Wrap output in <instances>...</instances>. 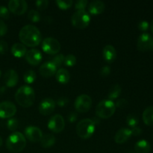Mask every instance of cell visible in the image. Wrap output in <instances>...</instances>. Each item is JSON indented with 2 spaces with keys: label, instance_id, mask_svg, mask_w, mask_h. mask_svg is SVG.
I'll list each match as a JSON object with an SVG mask.
<instances>
[{
  "label": "cell",
  "instance_id": "cell-1",
  "mask_svg": "<svg viewBox=\"0 0 153 153\" xmlns=\"http://www.w3.org/2000/svg\"><path fill=\"white\" fill-rule=\"evenodd\" d=\"M19 38L22 44L33 47L40 43L41 34L36 26L33 25H26L22 27L19 31Z\"/></svg>",
  "mask_w": 153,
  "mask_h": 153
},
{
  "label": "cell",
  "instance_id": "cell-2",
  "mask_svg": "<svg viewBox=\"0 0 153 153\" xmlns=\"http://www.w3.org/2000/svg\"><path fill=\"white\" fill-rule=\"evenodd\" d=\"M15 100L19 105L24 108L30 107L35 100V93L31 87L23 85L15 94Z\"/></svg>",
  "mask_w": 153,
  "mask_h": 153
},
{
  "label": "cell",
  "instance_id": "cell-3",
  "mask_svg": "<svg viewBox=\"0 0 153 153\" xmlns=\"http://www.w3.org/2000/svg\"><path fill=\"white\" fill-rule=\"evenodd\" d=\"M7 148L12 152H19L26 146V139L22 133L14 131L8 136L6 141Z\"/></svg>",
  "mask_w": 153,
  "mask_h": 153
},
{
  "label": "cell",
  "instance_id": "cell-4",
  "mask_svg": "<svg viewBox=\"0 0 153 153\" xmlns=\"http://www.w3.org/2000/svg\"><path fill=\"white\" fill-rule=\"evenodd\" d=\"M116 106L112 100H102L96 108V114L99 118L107 119L114 114Z\"/></svg>",
  "mask_w": 153,
  "mask_h": 153
},
{
  "label": "cell",
  "instance_id": "cell-5",
  "mask_svg": "<svg viewBox=\"0 0 153 153\" xmlns=\"http://www.w3.org/2000/svg\"><path fill=\"white\" fill-rule=\"evenodd\" d=\"M95 131V125L91 119H83L76 126V133L80 137L87 139L91 137Z\"/></svg>",
  "mask_w": 153,
  "mask_h": 153
},
{
  "label": "cell",
  "instance_id": "cell-6",
  "mask_svg": "<svg viewBox=\"0 0 153 153\" xmlns=\"http://www.w3.org/2000/svg\"><path fill=\"white\" fill-rule=\"evenodd\" d=\"M91 16L85 10H77L71 17L72 24L78 28H85L89 25Z\"/></svg>",
  "mask_w": 153,
  "mask_h": 153
},
{
  "label": "cell",
  "instance_id": "cell-7",
  "mask_svg": "<svg viewBox=\"0 0 153 153\" xmlns=\"http://www.w3.org/2000/svg\"><path fill=\"white\" fill-rule=\"evenodd\" d=\"M75 108L78 112L85 113L91 109L92 105V100L87 94H81L78 96L75 101Z\"/></svg>",
  "mask_w": 153,
  "mask_h": 153
},
{
  "label": "cell",
  "instance_id": "cell-8",
  "mask_svg": "<svg viewBox=\"0 0 153 153\" xmlns=\"http://www.w3.org/2000/svg\"><path fill=\"white\" fill-rule=\"evenodd\" d=\"M42 48L46 53L55 55L61 49V44L59 41L54 37H46L42 43Z\"/></svg>",
  "mask_w": 153,
  "mask_h": 153
},
{
  "label": "cell",
  "instance_id": "cell-9",
  "mask_svg": "<svg viewBox=\"0 0 153 153\" xmlns=\"http://www.w3.org/2000/svg\"><path fill=\"white\" fill-rule=\"evenodd\" d=\"M64 126H65V122L63 117L60 114H55L52 116L48 123V127L49 129L55 133L62 131Z\"/></svg>",
  "mask_w": 153,
  "mask_h": 153
},
{
  "label": "cell",
  "instance_id": "cell-10",
  "mask_svg": "<svg viewBox=\"0 0 153 153\" xmlns=\"http://www.w3.org/2000/svg\"><path fill=\"white\" fill-rule=\"evenodd\" d=\"M16 108L13 102L3 101L0 102V117L10 118L16 114Z\"/></svg>",
  "mask_w": 153,
  "mask_h": 153
},
{
  "label": "cell",
  "instance_id": "cell-11",
  "mask_svg": "<svg viewBox=\"0 0 153 153\" xmlns=\"http://www.w3.org/2000/svg\"><path fill=\"white\" fill-rule=\"evenodd\" d=\"M28 4L25 0H10L8 2V10L15 14L20 15L25 13Z\"/></svg>",
  "mask_w": 153,
  "mask_h": 153
},
{
  "label": "cell",
  "instance_id": "cell-12",
  "mask_svg": "<svg viewBox=\"0 0 153 153\" xmlns=\"http://www.w3.org/2000/svg\"><path fill=\"white\" fill-rule=\"evenodd\" d=\"M152 40L153 37L151 34H148V33H143L142 34H140V37H138V40H137V49L142 51V52L150 50Z\"/></svg>",
  "mask_w": 153,
  "mask_h": 153
},
{
  "label": "cell",
  "instance_id": "cell-13",
  "mask_svg": "<svg viewBox=\"0 0 153 153\" xmlns=\"http://www.w3.org/2000/svg\"><path fill=\"white\" fill-rule=\"evenodd\" d=\"M25 134L27 138L31 142L40 141L43 137L41 130L34 126H30L27 127L25 130Z\"/></svg>",
  "mask_w": 153,
  "mask_h": 153
},
{
  "label": "cell",
  "instance_id": "cell-14",
  "mask_svg": "<svg viewBox=\"0 0 153 153\" xmlns=\"http://www.w3.org/2000/svg\"><path fill=\"white\" fill-rule=\"evenodd\" d=\"M55 108V100L51 98H46L42 100V102L39 105V111L43 115H49L52 112H53Z\"/></svg>",
  "mask_w": 153,
  "mask_h": 153
},
{
  "label": "cell",
  "instance_id": "cell-15",
  "mask_svg": "<svg viewBox=\"0 0 153 153\" xmlns=\"http://www.w3.org/2000/svg\"><path fill=\"white\" fill-rule=\"evenodd\" d=\"M25 59L31 65L36 66L40 63L42 60V54L38 49H31L27 51L25 55Z\"/></svg>",
  "mask_w": 153,
  "mask_h": 153
},
{
  "label": "cell",
  "instance_id": "cell-16",
  "mask_svg": "<svg viewBox=\"0 0 153 153\" xmlns=\"http://www.w3.org/2000/svg\"><path fill=\"white\" fill-rule=\"evenodd\" d=\"M40 75L43 77L49 78L53 76L57 72V67L52 61H46L40 66L39 69Z\"/></svg>",
  "mask_w": 153,
  "mask_h": 153
},
{
  "label": "cell",
  "instance_id": "cell-17",
  "mask_svg": "<svg viewBox=\"0 0 153 153\" xmlns=\"http://www.w3.org/2000/svg\"><path fill=\"white\" fill-rule=\"evenodd\" d=\"M19 76L14 70H8L4 75V82L6 86L13 87L17 84Z\"/></svg>",
  "mask_w": 153,
  "mask_h": 153
},
{
  "label": "cell",
  "instance_id": "cell-18",
  "mask_svg": "<svg viewBox=\"0 0 153 153\" xmlns=\"http://www.w3.org/2000/svg\"><path fill=\"white\" fill-rule=\"evenodd\" d=\"M131 136V130L126 128H123L120 129L119 131H117L114 137L115 142L117 143H119V144H122V143H125Z\"/></svg>",
  "mask_w": 153,
  "mask_h": 153
},
{
  "label": "cell",
  "instance_id": "cell-19",
  "mask_svg": "<svg viewBox=\"0 0 153 153\" xmlns=\"http://www.w3.org/2000/svg\"><path fill=\"white\" fill-rule=\"evenodd\" d=\"M105 5L102 1L94 0L89 4V12L92 14H100L105 10Z\"/></svg>",
  "mask_w": 153,
  "mask_h": 153
},
{
  "label": "cell",
  "instance_id": "cell-20",
  "mask_svg": "<svg viewBox=\"0 0 153 153\" xmlns=\"http://www.w3.org/2000/svg\"><path fill=\"white\" fill-rule=\"evenodd\" d=\"M103 57L108 62H113L117 58V51L111 45H107L103 49Z\"/></svg>",
  "mask_w": 153,
  "mask_h": 153
},
{
  "label": "cell",
  "instance_id": "cell-21",
  "mask_svg": "<svg viewBox=\"0 0 153 153\" xmlns=\"http://www.w3.org/2000/svg\"><path fill=\"white\" fill-rule=\"evenodd\" d=\"M26 47L22 43H16L12 46L11 52L15 57L20 58L24 56L26 53Z\"/></svg>",
  "mask_w": 153,
  "mask_h": 153
},
{
  "label": "cell",
  "instance_id": "cell-22",
  "mask_svg": "<svg viewBox=\"0 0 153 153\" xmlns=\"http://www.w3.org/2000/svg\"><path fill=\"white\" fill-rule=\"evenodd\" d=\"M150 148V144L146 140H139L134 145L136 153H149Z\"/></svg>",
  "mask_w": 153,
  "mask_h": 153
},
{
  "label": "cell",
  "instance_id": "cell-23",
  "mask_svg": "<svg viewBox=\"0 0 153 153\" xmlns=\"http://www.w3.org/2000/svg\"><path fill=\"white\" fill-rule=\"evenodd\" d=\"M56 79L61 84H66L69 82L70 78V73L64 68H61L56 72Z\"/></svg>",
  "mask_w": 153,
  "mask_h": 153
},
{
  "label": "cell",
  "instance_id": "cell-24",
  "mask_svg": "<svg viewBox=\"0 0 153 153\" xmlns=\"http://www.w3.org/2000/svg\"><path fill=\"white\" fill-rule=\"evenodd\" d=\"M55 143V137L52 134H46L43 135L40 140V144L43 148H49Z\"/></svg>",
  "mask_w": 153,
  "mask_h": 153
},
{
  "label": "cell",
  "instance_id": "cell-25",
  "mask_svg": "<svg viewBox=\"0 0 153 153\" xmlns=\"http://www.w3.org/2000/svg\"><path fill=\"white\" fill-rule=\"evenodd\" d=\"M143 120L147 126H153V106H149L143 113Z\"/></svg>",
  "mask_w": 153,
  "mask_h": 153
},
{
  "label": "cell",
  "instance_id": "cell-26",
  "mask_svg": "<svg viewBox=\"0 0 153 153\" xmlns=\"http://www.w3.org/2000/svg\"><path fill=\"white\" fill-rule=\"evenodd\" d=\"M121 87L119 84H116V85H113V86L111 88V89L109 90L108 92V98L110 99V100H114L117 99L121 94Z\"/></svg>",
  "mask_w": 153,
  "mask_h": 153
},
{
  "label": "cell",
  "instance_id": "cell-27",
  "mask_svg": "<svg viewBox=\"0 0 153 153\" xmlns=\"http://www.w3.org/2000/svg\"><path fill=\"white\" fill-rule=\"evenodd\" d=\"M126 123L130 127L134 128V127H137L139 123V119L137 115L134 114H130L127 116Z\"/></svg>",
  "mask_w": 153,
  "mask_h": 153
},
{
  "label": "cell",
  "instance_id": "cell-28",
  "mask_svg": "<svg viewBox=\"0 0 153 153\" xmlns=\"http://www.w3.org/2000/svg\"><path fill=\"white\" fill-rule=\"evenodd\" d=\"M36 73L34 70H29L24 74V81L28 84H31L35 81Z\"/></svg>",
  "mask_w": 153,
  "mask_h": 153
},
{
  "label": "cell",
  "instance_id": "cell-29",
  "mask_svg": "<svg viewBox=\"0 0 153 153\" xmlns=\"http://www.w3.org/2000/svg\"><path fill=\"white\" fill-rule=\"evenodd\" d=\"M19 126V121L16 118H10L7 121V127L10 131H15Z\"/></svg>",
  "mask_w": 153,
  "mask_h": 153
},
{
  "label": "cell",
  "instance_id": "cell-30",
  "mask_svg": "<svg viewBox=\"0 0 153 153\" xmlns=\"http://www.w3.org/2000/svg\"><path fill=\"white\" fill-rule=\"evenodd\" d=\"M64 64L67 67H73L76 63V58L75 55L69 54L64 58Z\"/></svg>",
  "mask_w": 153,
  "mask_h": 153
},
{
  "label": "cell",
  "instance_id": "cell-31",
  "mask_svg": "<svg viewBox=\"0 0 153 153\" xmlns=\"http://www.w3.org/2000/svg\"><path fill=\"white\" fill-rule=\"evenodd\" d=\"M28 18L31 22H38L40 19V14L37 10H31L28 13Z\"/></svg>",
  "mask_w": 153,
  "mask_h": 153
},
{
  "label": "cell",
  "instance_id": "cell-32",
  "mask_svg": "<svg viewBox=\"0 0 153 153\" xmlns=\"http://www.w3.org/2000/svg\"><path fill=\"white\" fill-rule=\"evenodd\" d=\"M55 2L57 5L61 9H67L71 7L73 4L72 0H56Z\"/></svg>",
  "mask_w": 153,
  "mask_h": 153
},
{
  "label": "cell",
  "instance_id": "cell-33",
  "mask_svg": "<svg viewBox=\"0 0 153 153\" xmlns=\"http://www.w3.org/2000/svg\"><path fill=\"white\" fill-rule=\"evenodd\" d=\"M64 58H65V56L63 54H58L52 58V62L55 64L56 67H60L64 62Z\"/></svg>",
  "mask_w": 153,
  "mask_h": 153
},
{
  "label": "cell",
  "instance_id": "cell-34",
  "mask_svg": "<svg viewBox=\"0 0 153 153\" xmlns=\"http://www.w3.org/2000/svg\"><path fill=\"white\" fill-rule=\"evenodd\" d=\"M35 4L39 10H44L49 5L48 0H37L35 1Z\"/></svg>",
  "mask_w": 153,
  "mask_h": 153
},
{
  "label": "cell",
  "instance_id": "cell-35",
  "mask_svg": "<svg viewBox=\"0 0 153 153\" xmlns=\"http://www.w3.org/2000/svg\"><path fill=\"white\" fill-rule=\"evenodd\" d=\"M88 4V1L87 0H79L75 4V7L78 10H85Z\"/></svg>",
  "mask_w": 153,
  "mask_h": 153
},
{
  "label": "cell",
  "instance_id": "cell-36",
  "mask_svg": "<svg viewBox=\"0 0 153 153\" xmlns=\"http://www.w3.org/2000/svg\"><path fill=\"white\" fill-rule=\"evenodd\" d=\"M10 16V10L5 6H0V17L7 19Z\"/></svg>",
  "mask_w": 153,
  "mask_h": 153
},
{
  "label": "cell",
  "instance_id": "cell-37",
  "mask_svg": "<svg viewBox=\"0 0 153 153\" xmlns=\"http://www.w3.org/2000/svg\"><path fill=\"white\" fill-rule=\"evenodd\" d=\"M7 49H8V45L7 42L3 40H0V54L4 55L7 52Z\"/></svg>",
  "mask_w": 153,
  "mask_h": 153
},
{
  "label": "cell",
  "instance_id": "cell-38",
  "mask_svg": "<svg viewBox=\"0 0 153 153\" xmlns=\"http://www.w3.org/2000/svg\"><path fill=\"white\" fill-rule=\"evenodd\" d=\"M128 105V101L125 99H120L117 101L116 102V104H115V106L116 108H126Z\"/></svg>",
  "mask_w": 153,
  "mask_h": 153
},
{
  "label": "cell",
  "instance_id": "cell-39",
  "mask_svg": "<svg viewBox=\"0 0 153 153\" xmlns=\"http://www.w3.org/2000/svg\"><path fill=\"white\" fill-rule=\"evenodd\" d=\"M7 31V27L4 22L0 19V37L4 35Z\"/></svg>",
  "mask_w": 153,
  "mask_h": 153
},
{
  "label": "cell",
  "instance_id": "cell-40",
  "mask_svg": "<svg viewBox=\"0 0 153 153\" xmlns=\"http://www.w3.org/2000/svg\"><path fill=\"white\" fill-rule=\"evenodd\" d=\"M149 22H148L147 21H145V20L140 21V22L138 23V28L140 30V31H146V30L149 28Z\"/></svg>",
  "mask_w": 153,
  "mask_h": 153
},
{
  "label": "cell",
  "instance_id": "cell-41",
  "mask_svg": "<svg viewBox=\"0 0 153 153\" xmlns=\"http://www.w3.org/2000/svg\"><path fill=\"white\" fill-rule=\"evenodd\" d=\"M111 72V68L108 66H104V67H102L101 70H100V74L102 76L105 77V76H108L109 73Z\"/></svg>",
  "mask_w": 153,
  "mask_h": 153
},
{
  "label": "cell",
  "instance_id": "cell-42",
  "mask_svg": "<svg viewBox=\"0 0 153 153\" xmlns=\"http://www.w3.org/2000/svg\"><path fill=\"white\" fill-rule=\"evenodd\" d=\"M69 102V100L66 97H60L59 99L58 100V101H57V103H58V105L59 106H61V107H63V106H65Z\"/></svg>",
  "mask_w": 153,
  "mask_h": 153
},
{
  "label": "cell",
  "instance_id": "cell-43",
  "mask_svg": "<svg viewBox=\"0 0 153 153\" xmlns=\"http://www.w3.org/2000/svg\"><path fill=\"white\" fill-rule=\"evenodd\" d=\"M131 135L138 136L142 133V130L140 129L139 127H134V128H133L131 130Z\"/></svg>",
  "mask_w": 153,
  "mask_h": 153
},
{
  "label": "cell",
  "instance_id": "cell-44",
  "mask_svg": "<svg viewBox=\"0 0 153 153\" xmlns=\"http://www.w3.org/2000/svg\"><path fill=\"white\" fill-rule=\"evenodd\" d=\"M77 114L75 113V112H72V113H70V114H69L68 116V120L71 123H73L75 122V121L77 120Z\"/></svg>",
  "mask_w": 153,
  "mask_h": 153
},
{
  "label": "cell",
  "instance_id": "cell-45",
  "mask_svg": "<svg viewBox=\"0 0 153 153\" xmlns=\"http://www.w3.org/2000/svg\"><path fill=\"white\" fill-rule=\"evenodd\" d=\"M91 120L93 121V123H94V125H97V124H99L100 123V118L99 117H94L93 118V120Z\"/></svg>",
  "mask_w": 153,
  "mask_h": 153
},
{
  "label": "cell",
  "instance_id": "cell-46",
  "mask_svg": "<svg viewBox=\"0 0 153 153\" xmlns=\"http://www.w3.org/2000/svg\"><path fill=\"white\" fill-rule=\"evenodd\" d=\"M45 20L47 21L48 23H51L52 21H53V19H52V17H51V16H46V17H45Z\"/></svg>",
  "mask_w": 153,
  "mask_h": 153
},
{
  "label": "cell",
  "instance_id": "cell-47",
  "mask_svg": "<svg viewBox=\"0 0 153 153\" xmlns=\"http://www.w3.org/2000/svg\"><path fill=\"white\" fill-rule=\"evenodd\" d=\"M4 91H5V88H4V87H1V88H0V94H2V93H4Z\"/></svg>",
  "mask_w": 153,
  "mask_h": 153
},
{
  "label": "cell",
  "instance_id": "cell-48",
  "mask_svg": "<svg viewBox=\"0 0 153 153\" xmlns=\"http://www.w3.org/2000/svg\"><path fill=\"white\" fill-rule=\"evenodd\" d=\"M150 27H151V30H152V32H153V19H152V22H151Z\"/></svg>",
  "mask_w": 153,
  "mask_h": 153
},
{
  "label": "cell",
  "instance_id": "cell-49",
  "mask_svg": "<svg viewBox=\"0 0 153 153\" xmlns=\"http://www.w3.org/2000/svg\"><path fill=\"white\" fill-rule=\"evenodd\" d=\"M2 145V139H1V137H0V146Z\"/></svg>",
  "mask_w": 153,
  "mask_h": 153
},
{
  "label": "cell",
  "instance_id": "cell-50",
  "mask_svg": "<svg viewBox=\"0 0 153 153\" xmlns=\"http://www.w3.org/2000/svg\"><path fill=\"white\" fill-rule=\"evenodd\" d=\"M150 50H152V51H153V40H152V44H151Z\"/></svg>",
  "mask_w": 153,
  "mask_h": 153
},
{
  "label": "cell",
  "instance_id": "cell-51",
  "mask_svg": "<svg viewBox=\"0 0 153 153\" xmlns=\"http://www.w3.org/2000/svg\"><path fill=\"white\" fill-rule=\"evenodd\" d=\"M1 70H0V77H1Z\"/></svg>",
  "mask_w": 153,
  "mask_h": 153
}]
</instances>
